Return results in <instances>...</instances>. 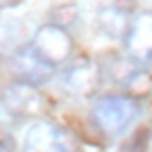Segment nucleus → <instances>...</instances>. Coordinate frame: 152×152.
<instances>
[{"label": "nucleus", "instance_id": "nucleus-1", "mask_svg": "<svg viewBox=\"0 0 152 152\" xmlns=\"http://www.w3.org/2000/svg\"><path fill=\"white\" fill-rule=\"evenodd\" d=\"M138 114H140V104L128 95H104L95 100L90 109V119L95 128L104 135H121L133 126Z\"/></svg>", "mask_w": 152, "mask_h": 152}, {"label": "nucleus", "instance_id": "nucleus-2", "mask_svg": "<svg viewBox=\"0 0 152 152\" xmlns=\"http://www.w3.org/2000/svg\"><path fill=\"white\" fill-rule=\"evenodd\" d=\"M21 152H76L64 135L62 128H57L50 121H36L24 133Z\"/></svg>", "mask_w": 152, "mask_h": 152}, {"label": "nucleus", "instance_id": "nucleus-3", "mask_svg": "<svg viewBox=\"0 0 152 152\" xmlns=\"http://www.w3.org/2000/svg\"><path fill=\"white\" fill-rule=\"evenodd\" d=\"M126 50L135 62H152V12H140L126 26Z\"/></svg>", "mask_w": 152, "mask_h": 152}, {"label": "nucleus", "instance_id": "nucleus-4", "mask_svg": "<svg viewBox=\"0 0 152 152\" xmlns=\"http://www.w3.org/2000/svg\"><path fill=\"white\" fill-rule=\"evenodd\" d=\"M31 48L50 66H57L59 62H64L71 55V38L57 26H43L36 33V40L31 43Z\"/></svg>", "mask_w": 152, "mask_h": 152}, {"label": "nucleus", "instance_id": "nucleus-5", "mask_svg": "<svg viewBox=\"0 0 152 152\" xmlns=\"http://www.w3.org/2000/svg\"><path fill=\"white\" fill-rule=\"evenodd\" d=\"M64 88L74 95H90L95 88H97V81H100V71L97 66L90 62V59H78L74 64H69L64 69Z\"/></svg>", "mask_w": 152, "mask_h": 152}, {"label": "nucleus", "instance_id": "nucleus-6", "mask_svg": "<svg viewBox=\"0 0 152 152\" xmlns=\"http://www.w3.org/2000/svg\"><path fill=\"white\" fill-rule=\"evenodd\" d=\"M14 69H17L24 78H28L31 83H45V81L52 76V71H55V66H50L31 45H26L24 50L17 52V57H14Z\"/></svg>", "mask_w": 152, "mask_h": 152}, {"label": "nucleus", "instance_id": "nucleus-7", "mask_svg": "<svg viewBox=\"0 0 152 152\" xmlns=\"http://www.w3.org/2000/svg\"><path fill=\"white\" fill-rule=\"evenodd\" d=\"M2 138H7V131H5V124H2V119H0V140Z\"/></svg>", "mask_w": 152, "mask_h": 152}]
</instances>
